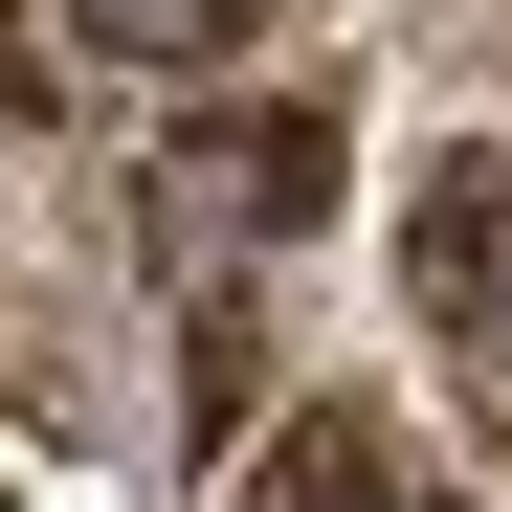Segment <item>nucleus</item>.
Listing matches in <instances>:
<instances>
[{
  "mask_svg": "<svg viewBox=\"0 0 512 512\" xmlns=\"http://www.w3.org/2000/svg\"><path fill=\"white\" fill-rule=\"evenodd\" d=\"M67 23H90L112 67H223L245 23H268V0H67Z\"/></svg>",
  "mask_w": 512,
  "mask_h": 512,
  "instance_id": "20e7f679",
  "label": "nucleus"
},
{
  "mask_svg": "<svg viewBox=\"0 0 512 512\" xmlns=\"http://www.w3.org/2000/svg\"><path fill=\"white\" fill-rule=\"evenodd\" d=\"M312 201H334V112H201L179 156H156V268L179 290H223L245 245H312Z\"/></svg>",
  "mask_w": 512,
  "mask_h": 512,
  "instance_id": "f257e3e1",
  "label": "nucleus"
},
{
  "mask_svg": "<svg viewBox=\"0 0 512 512\" xmlns=\"http://www.w3.org/2000/svg\"><path fill=\"white\" fill-rule=\"evenodd\" d=\"M401 290H423V334L490 379V423H512V156H446V179H423V223H401Z\"/></svg>",
  "mask_w": 512,
  "mask_h": 512,
  "instance_id": "f03ea898",
  "label": "nucleus"
},
{
  "mask_svg": "<svg viewBox=\"0 0 512 512\" xmlns=\"http://www.w3.org/2000/svg\"><path fill=\"white\" fill-rule=\"evenodd\" d=\"M223 512H446V490H423V446H401L379 401H290L268 446H245Z\"/></svg>",
  "mask_w": 512,
  "mask_h": 512,
  "instance_id": "7ed1b4c3",
  "label": "nucleus"
}]
</instances>
